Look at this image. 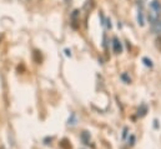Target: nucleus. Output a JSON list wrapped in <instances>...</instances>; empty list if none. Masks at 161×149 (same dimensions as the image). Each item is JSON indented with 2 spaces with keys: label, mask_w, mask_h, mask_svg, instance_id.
Wrapping results in <instances>:
<instances>
[{
  "label": "nucleus",
  "mask_w": 161,
  "mask_h": 149,
  "mask_svg": "<svg viewBox=\"0 0 161 149\" xmlns=\"http://www.w3.org/2000/svg\"><path fill=\"white\" fill-rule=\"evenodd\" d=\"M114 43H112V46H114V52L116 53V54H120L121 53V50H123V46H121V43L119 41V39L118 38H114V40H112Z\"/></svg>",
  "instance_id": "obj_1"
},
{
  "label": "nucleus",
  "mask_w": 161,
  "mask_h": 149,
  "mask_svg": "<svg viewBox=\"0 0 161 149\" xmlns=\"http://www.w3.org/2000/svg\"><path fill=\"white\" fill-rule=\"evenodd\" d=\"M151 10H154L156 14H159L161 11V4L157 2V0H154L151 3Z\"/></svg>",
  "instance_id": "obj_3"
},
{
  "label": "nucleus",
  "mask_w": 161,
  "mask_h": 149,
  "mask_svg": "<svg viewBox=\"0 0 161 149\" xmlns=\"http://www.w3.org/2000/svg\"><path fill=\"white\" fill-rule=\"evenodd\" d=\"M152 30H154V33H156V34L161 33V19H157V20L152 24Z\"/></svg>",
  "instance_id": "obj_2"
},
{
  "label": "nucleus",
  "mask_w": 161,
  "mask_h": 149,
  "mask_svg": "<svg viewBox=\"0 0 161 149\" xmlns=\"http://www.w3.org/2000/svg\"><path fill=\"white\" fill-rule=\"evenodd\" d=\"M144 63H145L147 66H152V63H151V60H149L147 58H144Z\"/></svg>",
  "instance_id": "obj_4"
}]
</instances>
